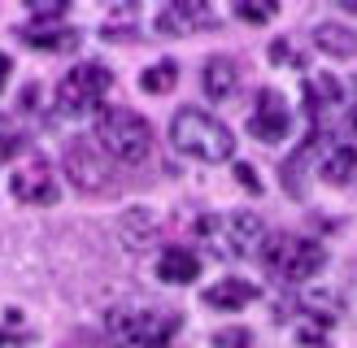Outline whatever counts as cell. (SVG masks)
I'll use <instances>...</instances> for the list:
<instances>
[{
	"label": "cell",
	"instance_id": "cell-1",
	"mask_svg": "<svg viewBox=\"0 0 357 348\" xmlns=\"http://www.w3.org/2000/svg\"><path fill=\"white\" fill-rule=\"evenodd\" d=\"M305 113H310V139L323 144V139H335V144H353L357 139V104L344 96V83L318 70V74L305 79Z\"/></svg>",
	"mask_w": 357,
	"mask_h": 348
},
{
	"label": "cell",
	"instance_id": "cell-2",
	"mask_svg": "<svg viewBox=\"0 0 357 348\" xmlns=\"http://www.w3.org/2000/svg\"><path fill=\"white\" fill-rule=\"evenodd\" d=\"M92 144L118 166H135L153 152V127L135 109H122V104H109V109L96 113L92 127Z\"/></svg>",
	"mask_w": 357,
	"mask_h": 348
},
{
	"label": "cell",
	"instance_id": "cell-3",
	"mask_svg": "<svg viewBox=\"0 0 357 348\" xmlns=\"http://www.w3.org/2000/svg\"><path fill=\"white\" fill-rule=\"evenodd\" d=\"M196 239L205 244L213 257L222 261H244L261 253L266 244V226L257 214H248V209H231V214H205L196 222Z\"/></svg>",
	"mask_w": 357,
	"mask_h": 348
},
{
	"label": "cell",
	"instance_id": "cell-4",
	"mask_svg": "<svg viewBox=\"0 0 357 348\" xmlns=\"http://www.w3.org/2000/svg\"><path fill=\"white\" fill-rule=\"evenodd\" d=\"M170 139L174 148L192 157V161H205V166H218L236 157V135H231L227 122H218L205 109H178L170 122Z\"/></svg>",
	"mask_w": 357,
	"mask_h": 348
},
{
	"label": "cell",
	"instance_id": "cell-5",
	"mask_svg": "<svg viewBox=\"0 0 357 348\" xmlns=\"http://www.w3.org/2000/svg\"><path fill=\"white\" fill-rule=\"evenodd\" d=\"M178 326H183V318L174 309H153V305H122L109 309V318H105V331L118 348H170Z\"/></svg>",
	"mask_w": 357,
	"mask_h": 348
},
{
	"label": "cell",
	"instance_id": "cell-6",
	"mask_svg": "<svg viewBox=\"0 0 357 348\" xmlns=\"http://www.w3.org/2000/svg\"><path fill=\"white\" fill-rule=\"evenodd\" d=\"M261 261L283 283H305V278H314L327 266V248L318 239H305V235H266Z\"/></svg>",
	"mask_w": 357,
	"mask_h": 348
},
{
	"label": "cell",
	"instance_id": "cell-7",
	"mask_svg": "<svg viewBox=\"0 0 357 348\" xmlns=\"http://www.w3.org/2000/svg\"><path fill=\"white\" fill-rule=\"evenodd\" d=\"M109 87H114V74H109V65H100V61H83L75 70H66V79L57 83V113L61 118L100 113Z\"/></svg>",
	"mask_w": 357,
	"mask_h": 348
},
{
	"label": "cell",
	"instance_id": "cell-8",
	"mask_svg": "<svg viewBox=\"0 0 357 348\" xmlns=\"http://www.w3.org/2000/svg\"><path fill=\"white\" fill-rule=\"evenodd\" d=\"M9 191H13V200H22V205H57L61 183H57V174H52V166L44 157H26V161L9 174Z\"/></svg>",
	"mask_w": 357,
	"mask_h": 348
},
{
	"label": "cell",
	"instance_id": "cell-9",
	"mask_svg": "<svg viewBox=\"0 0 357 348\" xmlns=\"http://www.w3.org/2000/svg\"><path fill=\"white\" fill-rule=\"evenodd\" d=\"M292 127V109H288V100H283L275 87H261L257 92V104H253V113H248V135L261 139V144H279L283 135H288Z\"/></svg>",
	"mask_w": 357,
	"mask_h": 348
},
{
	"label": "cell",
	"instance_id": "cell-10",
	"mask_svg": "<svg viewBox=\"0 0 357 348\" xmlns=\"http://www.w3.org/2000/svg\"><path fill=\"white\" fill-rule=\"evenodd\" d=\"M66 170L75 179V187H83V191H109L114 187V179H105L109 174V157L96 144H75L66 152Z\"/></svg>",
	"mask_w": 357,
	"mask_h": 348
},
{
	"label": "cell",
	"instance_id": "cell-11",
	"mask_svg": "<svg viewBox=\"0 0 357 348\" xmlns=\"http://www.w3.org/2000/svg\"><path fill=\"white\" fill-rule=\"evenodd\" d=\"M201 26H213V13L201 5V0H174L157 13V31L162 35H192Z\"/></svg>",
	"mask_w": 357,
	"mask_h": 348
},
{
	"label": "cell",
	"instance_id": "cell-12",
	"mask_svg": "<svg viewBox=\"0 0 357 348\" xmlns=\"http://www.w3.org/2000/svg\"><path fill=\"white\" fill-rule=\"evenodd\" d=\"M201 87L209 100H231L240 87V61L236 57H209L201 70Z\"/></svg>",
	"mask_w": 357,
	"mask_h": 348
},
{
	"label": "cell",
	"instance_id": "cell-13",
	"mask_svg": "<svg viewBox=\"0 0 357 348\" xmlns=\"http://www.w3.org/2000/svg\"><path fill=\"white\" fill-rule=\"evenodd\" d=\"M318 179L331 187H349L357 179V144H331L318 157Z\"/></svg>",
	"mask_w": 357,
	"mask_h": 348
},
{
	"label": "cell",
	"instance_id": "cell-14",
	"mask_svg": "<svg viewBox=\"0 0 357 348\" xmlns=\"http://www.w3.org/2000/svg\"><path fill=\"white\" fill-rule=\"evenodd\" d=\"M257 301V283H248V278H222V283L205 287V305L209 309H222V313H236L244 305Z\"/></svg>",
	"mask_w": 357,
	"mask_h": 348
},
{
	"label": "cell",
	"instance_id": "cell-15",
	"mask_svg": "<svg viewBox=\"0 0 357 348\" xmlns=\"http://www.w3.org/2000/svg\"><path fill=\"white\" fill-rule=\"evenodd\" d=\"M157 274L166 278V283H192L196 274H201V257L183 244H170V248L157 257Z\"/></svg>",
	"mask_w": 357,
	"mask_h": 348
},
{
	"label": "cell",
	"instance_id": "cell-16",
	"mask_svg": "<svg viewBox=\"0 0 357 348\" xmlns=\"http://www.w3.org/2000/svg\"><path fill=\"white\" fill-rule=\"evenodd\" d=\"M79 40H83V35L75 26H35L31 22L22 31V44L40 48V52H70V48H79Z\"/></svg>",
	"mask_w": 357,
	"mask_h": 348
},
{
	"label": "cell",
	"instance_id": "cell-17",
	"mask_svg": "<svg viewBox=\"0 0 357 348\" xmlns=\"http://www.w3.org/2000/svg\"><path fill=\"white\" fill-rule=\"evenodd\" d=\"M314 44L327 52V57H353L357 52V35L349 26H335V22H323L314 26Z\"/></svg>",
	"mask_w": 357,
	"mask_h": 348
},
{
	"label": "cell",
	"instance_id": "cell-18",
	"mask_svg": "<svg viewBox=\"0 0 357 348\" xmlns=\"http://www.w3.org/2000/svg\"><path fill=\"white\" fill-rule=\"evenodd\" d=\"M174 83H178V65L174 61H157V65H149L144 74H139V87H144L149 96H166Z\"/></svg>",
	"mask_w": 357,
	"mask_h": 348
},
{
	"label": "cell",
	"instance_id": "cell-19",
	"mask_svg": "<svg viewBox=\"0 0 357 348\" xmlns=\"http://www.w3.org/2000/svg\"><path fill=\"white\" fill-rule=\"evenodd\" d=\"M26 148V135H22V127L9 118V113H0V166L5 161H13L17 152Z\"/></svg>",
	"mask_w": 357,
	"mask_h": 348
},
{
	"label": "cell",
	"instance_id": "cell-20",
	"mask_svg": "<svg viewBox=\"0 0 357 348\" xmlns=\"http://www.w3.org/2000/svg\"><path fill=\"white\" fill-rule=\"evenodd\" d=\"M213 348H253V331L222 326V331H213Z\"/></svg>",
	"mask_w": 357,
	"mask_h": 348
},
{
	"label": "cell",
	"instance_id": "cell-21",
	"mask_svg": "<svg viewBox=\"0 0 357 348\" xmlns=\"http://www.w3.org/2000/svg\"><path fill=\"white\" fill-rule=\"evenodd\" d=\"M279 9L275 5H253V0H240L236 5V17H244V22H271Z\"/></svg>",
	"mask_w": 357,
	"mask_h": 348
},
{
	"label": "cell",
	"instance_id": "cell-22",
	"mask_svg": "<svg viewBox=\"0 0 357 348\" xmlns=\"http://www.w3.org/2000/svg\"><path fill=\"white\" fill-rule=\"evenodd\" d=\"M271 57H275V61H283V65H305V57H301V52H296L288 40H279V44L271 48Z\"/></svg>",
	"mask_w": 357,
	"mask_h": 348
},
{
	"label": "cell",
	"instance_id": "cell-23",
	"mask_svg": "<svg viewBox=\"0 0 357 348\" xmlns=\"http://www.w3.org/2000/svg\"><path fill=\"white\" fill-rule=\"evenodd\" d=\"M236 174H240V183H244L248 191H261V183H257V174H253V166H244V161H240V166H236Z\"/></svg>",
	"mask_w": 357,
	"mask_h": 348
},
{
	"label": "cell",
	"instance_id": "cell-24",
	"mask_svg": "<svg viewBox=\"0 0 357 348\" xmlns=\"http://www.w3.org/2000/svg\"><path fill=\"white\" fill-rule=\"evenodd\" d=\"M9 70H13V61L0 52V92H5V83H9Z\"/></svg>",
	"mask_w": 357,
	"mask_h": 348
},
{
	"label": "cell",
	"instance_id": "cell-25",
	"mask_svg": "<svg viewBox=\"0 0 357 348\" xmlns=\"http://www.w3.org/2000/svg\"><path fill=\"white\" fill-rule=\"evenodd\" d=\"M340 5H344V9H353V13H357V0H340Z\"/></svg>",
	"mask_w": 357,
	"mask_h": 348
}]
</instances>
